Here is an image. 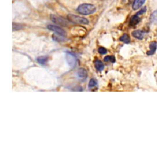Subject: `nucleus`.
<instances>
[{
  "label": "nucleus",
  "mask_w": 157,
  "mask_h": 157,
  "mask_svg": "<svg viewBox=\"0 0 157 157\" xmlns=\"http://www.w3.org/2000/svg\"><path fill=\"white\" fill-rule=\"evenodd\" d=\"M77 11L80 14L87 16V15L95 13L96 11H97V8H96L93 4L84 3L79 5L77 9Z\"/></svg>",
  "instance_id": "f257e3e1"
},
{
  "label": "nucleus",
  "mask_w": 157,
  "mask_h": 157,
  "mask_svg": "<svg viewBox=\"0 0 157 157\" xmlns=\"http://www.w3.org/2000/svg\"><path fill=\"white\" fill-rule=\"evenodd\" d=\"M67 18L69 21L73 23L80 25H88L89 23L88 20L86 18L75 16V15L68 14Z\"/></svg>",
  "instance_id": "f03ea898"
},
{
  "label": "nucleus",
  "mask_w": 157,
  "mask_h": 157,
  "mask_svg": "<svg viewBox=\"0 0 157 157\" xmlns=\"http://www.w3.org/2000/svg\"><path fill=\"white\" fill-rule=\"evenodd\" d=\"M50 20L55 24L61 25V26L63 27H67L68 25V22L67 20H65L62 17L58 16L57 15L51 14L50 16Z\"/></svg>",
  "instance_id": "7ed1b4c3"
},
{
  "label": "nucleus",
  "mask_w": 157,
  "mask_h": 157,
  "mask_svg": "<svg viewBox=\"0 0 157 157\" xmlns=\"http://www.w3.org/2000/svg\"><path fill=\"white\" fill-rule=\"evenodd\" d=\"M47 28L50 29V31H52L56 33L57 34L60 35V36L66 37L67 35V33L65 32V30H64L63 28H62L60 27L55 26V25H49L47 26Z\"/></svg>",
  "instance_id": "20e7f679"
},
{
  "label": "nucleus",
  "mask_w": 157,
  "mask_h": 157,
  "mask_svg": "<svg viewBox=\"0 0 157 157\" xmlns=\"http://www.w3.org/2000/svg\"><path fill=\"white\" fill-rule=\"evenodd\" d=\"M66 60H67V62L68 63V64L71 67H74L75 64L77 63V58L75 57V55L70 52L67 53L65 55Z\"/></svg>",
  "instance_id": "39448f33"
},
{
  "label": "nucleus",
  "mask_w": 157,
  "mask_h": 157,
  "mask_svg": "<svg viewBox=\"0 0 157 157\" xmlns=\"http://www.w3.org/2000/svg\"><path fill=\"white\" fill-rule=\"evenodd\" d=\"M145 32L142 31V30L138 29V30H134L132 32L133 36L136 39H138L139 40H142L144 37L145 36Z\"/></svg>",
  "instance_id": "423d86ee"
},
{
  "label": "nucleus",
  "mask_w": 157,
  "mask_h": 157,
  "mask_svg": "<svg viewBox=\"0 0 157 157\" xmlns=\"http://www.w3.org/2000/svg\"><path fill=\"white\" fill-rule=\"evenodd\" d=\"M140 16L138 15L137 14H136L134 15L133 16L131 17L130 20V26H135V25H138L140 21H141V19L139 17Z\"/></svg>",
  "instance_id": "0eeeda50"
},
{
  "label": "nucleus",
  "mask_w": 157,
  "mask_h": 157,
  "mask_svg": "<svg viewBox=\"0 0 157 157\" xmlns=\"http://www.w3.org/2000/svg\"><path fill=\"white\" fill-rule=\"evenodd\" d=\"M77 76L80 79H87L88 77L87 71L83 68H79L77 71Z\"/></svg>",
  "instance_id": "6e6552de"
},
{
  "label": "nucleus",
  "mask_w": 157,
  "mask_h": 157,
  "mask_svg": "<svg viewBox=\"0 0 157 157\" xmlns=\"http://www.w3.org/2000/svg\"><path fill=\"white\" fill-rule=\"evenodd\" d=\"M146 0H134L133 4L132 5V8L133 10L139 9L145 3Z\"/></svg>",
  "instance_id": "1a4fd4ad"
},
{
  "label": "nucleus",
  "mask_w": 157,
  "mask_h": 157,
  "mask_svg": "<svg viewBox=\"0 0 157 157\" xmlns=\"http://www.w3.org/2000/svg\"><path fill=\"white\" fill-rule=\"evenodd\" d=\"M149 48H150V50L149 52H147V54L149 55H154L157 49V43L155 41H152L151 42L150 45H149Z\"/></svg>",
  "instance_id": "9d476101"
},
{
  "label": "nucleus",
  "mask_w": 157,
  "mask_h": 157,
  "mask_svg": "<svg viewBox=\"0 0 157 157\" xmlns=\"http://www.w3.org/2000/svg\"><path fill=\"white\" fill-rule=\"evenodd\" d=\"M94 64H95V68L97 69L98 71H103L104 68V65L103 63L99 60H95V62H94Z\"/></svg>",
  "instance_id": "9b49d317"
},
{
  "label": "nucleus",
  "mask_w": 157,
  "mask_h": 157,
  "mask_svg": "<svg viewBox=\"0 0 157 157\" xmlns=\"http://www.w3.org/2000/svg\"><path fill=\"white\" fill-rule=\"evenodd\" d=\"M48 57L46 56H40L37 58V62L41 65H45L48 62Z\"/></svg>",
  "instance_id": "f8f14e48"
},
{
  "label": "nucleus",
  "mask_w": 157,
  "mask_h": 157,
  "mask_svg": "<svg viewBox=\"0 0 157 157\" xmlns=\"http://www.w3.org/2000/svg\"><path fill=\"white\" fill-rule=\"evenodd\" d=\"M120 40L125 44H129L130 43V38L128 34H124L120 38Z\"/></svg>",
  "instance_id": "ddd939ff"
},
{
  "label": "nucleus",
  "mask_w": 157,
  "mask_h": 157,
  "mask_svg": "<svg viewBox=\"0 0 157 157\" xmlns=\"http://www.w3.org/2000/svg\"><path fill=\"white\" fill-rule=\"evenodd\" d=\"M150 20L151 23H157V11H154L152 14H151L150 17Z\"/></svg>",
  "instance_id": "4468645a"
},
{
  "label": "nucleus",
  "mask_w": 157,
  "mask_h": 157,
  "mask_svg": "<svg viewBox=\"0 0 157 157\" xmlns=\"http://www.w3.org/2000/svg\"><path fill=\"white\" fill-rule=\"evenodd\" d=\"M97 85H98V80L95 78H92V79H91L90 80L89 84H88V87L90 88H93V87H96V86H97Z\"/></svg>",
  "instance_id": "2eb2a0df"
},
{
  "label": "nucleus",
  "mask_w": 157,
  "mask_h": 157,
  "mask_svg": "<svg viewBox=\"0 0 157 157\" xmlns=\"http://www.w3.org/2000/svg\"><path fill=\"white\" fill-rule=\"evenodd\" d=\"M104 62H111V63H114L115 62V58L114 56H110V55H108V56H106L104 58Z\"/></svg>",
  "instance_id": "dca6fc26"
},
{
  "label": "nucleus",
  "mask_w": 157,
  "mask_h": 157,
  "mask_svg": "<svg viewBox=\"0 0 157 157\" xmlns=\"http://www.w3.org/2000/svg\"><path fill=\"white\" fill-rule=\"evenodd\" d=\"M23 26L22 25L20 24H19V23H12V29H13V31H14V30H19V29H21L23 28Z\"/></svg>",
  "instance_id": "f3484780"
},
{
  "label": "nucleus",
  "mask_w": 157,
  "mask_h": 157,
  "mask_svg": "<svg viewBox=\"0 0 157 157\" xmlns=\"http://www.w3.org/2000/svg\"><path fill=\"white\" fill-rule=\"evenodd\" d=\"M98 53L101 55H104L106 53H107V52H108L107 49H106L105 48L102 47H99L98 50Z\"/></svg>",
  "instance_id": "a211bd4d"
},
{
  "label": "nucleus",
  "mask_w": 157,
  "mask_h": 157,
  "mask_svg": "<svg viewBox=\"0 0 157 157\" xmlns=\"http://www.w3.org/2000/svg\"><path fill=\"white\" fill-rule=\"evenodd\" d=\"M146 11H147V8H146V7H144L142 9H141L140 11H138L136 14H137L138 15H139V16H141V15L145 14L146 12Z\"/></svg>",
  "instance_id": "6ab92c4d"
},
{
  "label": "nucleus",
  "mask_w": 157,
  "mask_h": 157,
  "mask_svg": "<svg viewBox=\"0 0 157 157\" xmlns=\"http://www.w3.org/2000/svg\"><path fill=\"white\" fill-rule=\"evenodd\" d=\"M132 1H133V0H123V2L126 4H128L131 3H132Z\"/></svg>",
  "instance_id": "aec40b11"
}]
</instances>
